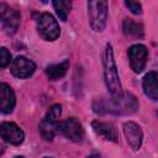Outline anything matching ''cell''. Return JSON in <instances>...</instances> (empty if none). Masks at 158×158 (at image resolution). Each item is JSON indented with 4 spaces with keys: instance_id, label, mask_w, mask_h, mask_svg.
Instances as JSON below:
<instances>
[{
    "instance_id": "obj_16",
    "label": "cell",
    "mask_w": 158,
    "mask_h": 158,
    "mask_svg": "<svg viewBox=\"0 0 158 158\" xmlns=\"http://www.w3.org/2000/svg\"><path fill=\"white\" fill-rule=\"evenodd\" d=\"M143 26L139 22H136L133 20L126 19L123 21V33L128 37H135V38H139L143 36Z\"/></svg>"
},
{
    "instance_id": "obj_18",
    "label": "cell",
    "mask_w": 158,
    "mask_h": 158,
    "mask_svg": "<svg viewBox=\"0 0 158 158\" xmlns=\"http://www.w3.org/2000/svg\"><path fill=\"white\" fill-rule=\"evenodd\" d=\"M60 114H62V106L59 104H54L47 111V115H46V118L44 120L51 121V122H57V120L59 118Z\"/></svg>"
},
{
    "instance_id": "obj_21",
    "label": "cell",
    "mask_w": 158,
    "mask_h": 158,
    "mask_svg": "<svg viewBox=\"0 0 158 158\" xmlns=\"http://www.w3.org/2000/svg\"><path fill=\"white\" fill-rule=\"evenodd\" d=\"M88 158H101V157H100L99 154H96V153H94V154H90V156H89Z\"/></svg>"
},
{
    "instance_id": "obj_13",
    "label": "cell",
    "mask_w": 158,
    "mask_h": 158,
    "mask_svg": "<svg viewBox=\"0 0 158 158\" xmlns=\"http://www.w3.org/2000/svg\"><path fill=\"white\" fill-rule=\"evenodd\" d=\"M144 94L153 101H158V72H149L142 81Z\"/></svg>"
},
{
    "instance_id": "obj_22",
    "label": "cell",
    "mask_w": 158,
    "mask_h": 158,
    "mask_svg": "<svg viewBox=\"0 0 158 158\" xmlns=\"http://www.w3.org/2000/svg\"><path fill=\"white\" fill-rule=\"evenodd\" d=\"M15 158H25V157H21V156H20V157H15Z\"/></svg>"
},
{
    "instance_id": "obj_4",
    "label": "cell",
    "mask_w": 158,
    "mask_h": 158,
    "mask_svg": "<svg viewBox=\"0 0 158 158\" xmlns=\"http://www.w3.org/2000/svg\"><path fill=\"white\" fill-rule=\"evenodd\" d=\"M36 23H37L38 33L46 41H54L59 37V33H60L59 25L51 14L48 12L38 14L36 19Z\"/></svg>"
},
{
    "instance_id": "obj_20",
    "label": "cell",
    "mask_w": 158,
    "mask_h": 158,
    "mask_svg": "<svg viewBox=\"0 0 158 158\" xmlns=\"http://www.w3.org/2000/svg\"><path fill=\"white\" fill-rule=\"evenodd\" d=\"M125 5L128 7V10L135 14V15H141L142 14V5L137 1H125Z\"/></svg>"
},
{
    "instance_id": "obj_5",
    "label": "cell",
    "mask_w": 158,
    "mask_h": 158,
    "mask_svg": "<svg viewBox=\"0 0 158 158\" xmlns=\"http://www.w3.org/2000/svg\"><path fill=\"white\" fill-rule=\"evenodd\" d=\"M0 12H1V25L4 31L7 35L15 33L20 23V12L15 9L9 7L4 2L0 4Z\"/></svg>"
},
{
    "instance_id": "obj_14",
    "label": "cell",
    "mask_w": 158,
    "mask_h": 158,
    "mask_svg": "<svg viewBox=\"0 0 158 158\" xmlns=\"http://www.w3.org/2000/svg\"><path fill=\"white\" fill-rule=\"evenodd\" d=\"M40 132L42 137L47 141H51L57 133L60 132V122H51L47 120H43L40 123Z\"/></svg>"
},
{
    "instance_id": "obj_12",
    "label": "cell",
    "mask_w": 158,
    "mask_h": 158,
    "mask_svg": "<svg viewBox=\"0 0 158 158\" xmlns=\"http://www.w3.org/2000/svg\"><path fill=\"white\" fill-rule=\"evenodd\" d=\"M91 127H93L94 132L98 136H101L102 138H105L107 141H111V142H117L118 141L116 128L112 123L95 120V121L91 122Z\"/></svg>"
},
{
    "instance_id": "obj_17",
    "label": "cell",
    "mask_w": 158,
    "mask_h": 158,
    "mask_svg": "<svg viewBox=\"0 0 158 158\" xmlns=\"http://www.w3.org/2000/svg\"><path fill=\"white\" fill-rule=\"evenodd\" d=\"M53 7H54L57 15L59 16V19L62 21H67L68 14L72 7V2L67 1V0H56V1H53Z\"/></svg>"
},
{
    "instance_id": "obj_3",
    "label": "cell",
    "mask_w": 158,
    "mask_h": 158,
    "mask_svg": "<svg viewBox=\"0 0 158 158\" xmlns=\"http://www.w3.org/2000/svg\"><path fill=\"white\" fill-rule=\"evenodd\" d=\"M88 17L94 31L101 32L107 21V2L106 1H88Z\"/></svg>"
},
{
    "instance_id": "obj_11",
    "label": "cell",
    "mask_w": 158,
    "mask_h": 158,
    "mask_svg": "<svg viewBox=\"0 0 158 158\" xmlns=\"http://www.w3.org/2000/svg\"><path fill=\"white\" fill-rule=\"evenodd\" d=\"M15 104H16V99H15V94H14L12 89L7 84L1 83L0 84V109H1V112L2 114L12 112Z\"/></svg>"
},
{
    "instance_id": "obj_2",
    "label": "cell",
    "mask_w": 158,
    "mask_h": 158,
    "mask_svg": "<svg viewBox=\"0 0 158 158\" xmlns=\"http://www.w3.org/2000/svg\"><path fill=\"white\" fill-rule=\"evenodd\" d=\"M102 64H104V78H105V84L106 88L110 93V96L112 99H118L123 95L122 93V88H121V83H120V78H118V72H117V67L114 59V52H112V47L110 43L106 44L105 52H104V59H102Z\"/></svg>"
},
{
    "instance_id": "obj_19",
    "label": "cell",
    "mask_w": 158,
    "mask_h": 158,
    "mask_svg": "<svg viewBox=\"0 0 158 158\" xmlns=\"http://www.w3.org/2000/svg\"><path fill=\"white\" fill-rule=\"evenodd\" d=\"M10 62H11V53L5 47H1V49H0V67L5 68L6 65L10 64Z\"/></svg>"
},
{
    "instance_id": "obj_9",
    "label": "cell",
    "mask_w": 158,
    "mask_h": 158,
    "mask_svg": "<svg viewBox=\"0 0 158 158\" xmlns=\"http://www.w3.org/2000/svg\"><path fill=\"white\" fill-rule=\"evenodd\" d=\"M10 70H11L12 75H15L16 78L23 79V78H28L30 75L33 74V72L36 70V64L32 60L27 59L26 57L19 56L12 60Z\"/></svg>"
},
{
    "instance_id": "obj_10",
    "label": "cell",
    "mask_w": 158,
    "mask_h": 158,
    "mask_svg": "<svg viewBox=\"0 0 158 158\" xmlns=\"http://www.w3.org/2000/svg\"><path fill=\"white\" fill-rule=\"evenodd\" d=\"M123 133L126 136V139L130 147L133 151H138L141 148L142 139H143V133L141 127L133 121H127L123 123Z\"/></svg>"
},
{
    "instance_id": "obj_15",
    "label": "cell",
    "mask_w": 158,
    "mask_h": 158,
    "mask_svg": "<svg viewBox=\"0 0 158 158\" xmlns=\"http://www.w3.org/2000/svg\"><path fill=\"white\" fill-rule=\"evenodd\" d=\"M68 67H69V62L63 60L60 63L48 65L47 69H46V74L51 80H57V79L63 78L65 75V73L68 70Z\"/></svg>"
},
{
    "instance_id": "obj_7",
    "label": "cell",
    "mask_w": 158,
    "mask_h": 158,
    "mask_svg": "<svg viewBox=\"0 0 158 158\" xmlns=\"http://www.w3.org/2000/svg\"><path fill=\"white\" fill-rule=\"evenodd\" d=\"M60 133L73 142H80L84 137V130L80 121L75 117H69L60 122Z\"/></svg>"
},
{
    "instance_id": "obj_23",
    "label": "cell",
    "mask_w": 158,
    "mask_h": 158,
    "mask_svg": "<svg viewBox=\"0 0 158 158\" xmlns=\"http://www.w3.org/2000/svg\"><path fill=\"white\" fill-rule=\"evenodd\" d=\"M46 158H49V157H46Z\"/></svg>"
},
{
    "instance_id": "obj_6",
    "label": "cell",
    "mask_w": 158,
    "mask_h": 158,
    "mask_svg": "<svg viewBox=\"0 0 158 158\" xmlns=\"http://www.w3.org/2000/svg\"><path fill=\"white\" fill-rule=\"evenodd\" d=\"M148 51L143 44H133L128 48L130 65L135 73H141L147 63Z\"/></svg>"
},
{
    "instance_id": "obj_1",
    "label": "cell",
    "mask_w": 158,
    "mask_h": 158,
    "mask_svg": "<svg viewBox=\"0 0 158 158\" xmlns=\"http://www.w3.org/2000/svg\"><path fill=\"white\" fill-rule=\"evenodd\" d=\"M93 109L96 114H115V115H127L133 114L138 109V102L136 98L127 93L118 99H96L93 104Z\"/></svg>"
},
{
    "instance_id": "obj_8",
    "label": "cell",
    "mask_w": 158,
    "mask_h": 158,
    "mask_svg": "<svg viewBox=\"0 0 158 158\" xmlns=\"http://www.w3.org/2000/svg\"><path fill=\"white\" fill-rule=\"evenodd\" d=\"M0 133L4 141L15 146L21 144L25 138L23 131L14 122H2L0 125Z\"/></svg>"
}]
</instances>
